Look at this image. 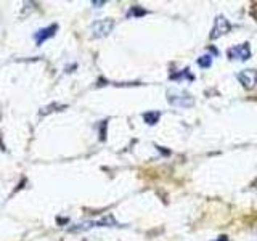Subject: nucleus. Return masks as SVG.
<instances>
[{"mask_svg":"<svg viewBox=\"0 0 257 241\" xmlns=\"http://www.w3.org/2000/svg\"><path fill=\"white\" fill-rule=\"evenodd\" d=\"M167 101L175 108H191L195 104V98L188 92H182V90H169Z\"/></svg>","mask_w":257,"mask_h":241,"instance_id":"obj_1","label":"nucleus"},{"mask_svg":"<svg viewBox=\"0 0 257 241\" xmlns=\"http://www.w3.org/2000/svg\"><path fill=\"white\" fill-rule=\"evenodd\" d=\"M93 227H117V222L114 220L112 215H104L98 220H88V222H82V223H77L76 227H71V231H84L88 228H93Z\"/></svg>","mask_w":257,"mask_h":241,"instance_id":"obj_2","label":"nucleus"},{"mask_svg":"<svg viewBox=\"0 0 257 241\" xmlns=\"http://www.w3.org/2000/svg\"><path fill=\"white\" fill-rule=\"evenodd\" d=\"M230 60H238V61H246L251 58V47L249 44H239L231 47L230 50L227 52Z\"/></svg>","mask_w":257,"mask_h":241,"instance_id":"obj_3","label":"nucleus"},{"mask_svg":"<svg viewBox=\"0 0 257 241\" xmlns=\"http://www.w3.org/2000/svg\"><path fill=\"white\" fill-rule=\"evenodd\" d=\"M114 28V21L112 20H100L92 24V34L93 37H106Z\"/></svg>","mask_w":257,"mask_h":241,"instance_id":"obj_4","label":"nucleus"},{"mask_svg":"<svg viewBox=\"0 0 257 241\" xmlns=\"http://www.w3.org/2000/svg\"><path fill=\"white\" fill-rule=\"evenodd\" d=\"M236 77L239 80V84L244 88H247V90H251V88H254L257 85V71L255 69H244V71H241Z\"/></svg>","mask_w":257,"mask_h":241,"instance_id":"obj_5","label":"nucleus"},{"mask_svg":"<svg viewBox=\"0 0 257 241\" xmlns=\"http://www.w3.org/2000/svg\"><path fill=\"white\" fill-rule=\"evenodd\" d=\"M231 29V24L228 23V20L225 18V16H217L215 18V23H214V28H212V34H211V39H219L220 36L227 34V32Z\"/></svg>","mask_w":257,"mask_h":241,"instance_id":"obj_6","label":"nucleus"},{"mask_svg":"<svg viewBox=\"0 0 257 241\" xmlns=\"http://www.w3.org/2000/svg\"><path fill=\"white\" fill-rule=\"evenodd\" d=\"M56 29H58V26H56V24H52V26H47V28H44V29H39V31L36 32V34H34L36 44H37V45H42V44L45 42V40H48L50 37L55 36Z\"/></svg>","mask_w":257,"mask_h":241,"instance_id":"obj_7","label":"nucleus"},{"mask_svg":"<svg viewBox=\"0 0 257 241\" xmlns=\"http://www.w3.org/2000/svg\"><path fill=\"white\" fill-rule=\"evenodd\" d=\"M159 116L161 114L158 111H148V112H145V114H143V119H145V123H147V124L153 126V124H156L159 120Z\"/></svg>","mask_w":257,"mask_h":241,"instance_id":"obj_8","label":"nucleus"},{"mask_svg":"<svg viewBox=\"0 0 257 241\" xmlns=\"http://www.w3.org/2000/svg\"><path fill=\"white\" fill-rule=\"evenodd\" d=\"M169 77H171L172 80H180V79H188V80H193V74L190 72V69H183V71H180V72H179V74H175V72H172V74L169 76Z\"/></svg>","mask_w":257,"mask_h":241,"instance_id":"obj_9","label":"nucleus"},{"mask_svg":"<svg viewBox=\"0 0 257 241\" xmlns=\"http://www.w3.org/2000/svg\"><path fill=\"white\" fill-rule=\"evenodd\" d=\"M212 64V56L211 55H203L198 58V66L199 68H211Z\"/></svg>","mask_w":257,"mask_h":241,"instance_id":"obj_10","label":"nucleus"},{"mask_svg":"<svg viewBox=\"0 0 257 241\" xmlns=\"http://www.w3.org/2000/svg\"><path fill=\"white\" fill-rule=\"evenodd\" d=\"M143 15H147V10H143L140 7H132L127 13L128 18H139V16H143Z\"/></svg>","mask_w":257,"mask_h":241,"instance_id":"obj_11","label":"nucleus"},{"mask_svg":"<svg viewBox=\"0 0 257 241\" xmlns=\"http://www.w3.org/2000/svg\"><path fill=\"white\" fill-rule=\"evenodd\" d=\"M215 241H228V238L227 236H219Z\"/></svg>","mask_w":257,"mask_h":241,"instance_id":"obj_12","label":"nucleus"},{"mask_svg":"<svg viewBox=\"0 0 257 241\" xmlns=\"http://www.w3.org/2000/svg\"><path fill=\"white\" fill-rule=\"evenodd\" d=\"M254 187H255V188H257V182H255V183H254Z\"/></svg>","mask_w":257,"mask_h":241,"instance_id":"obj_13","label":"nucleus"}]
</instances>
